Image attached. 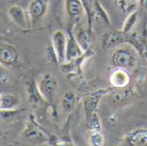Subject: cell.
Wrapping results in <instances>:
<instances>
[{
	"instance_id": "cell-1",
	"label": "cell",
	"mask_w": 147,
	"mask_h": 146,
	"mask_svg": "<svg viewBox=\"0 0 147 146\" xmlns=\"http://www.w3.org/2000/svg\"><path fill=\"white\" fill-rule=\"evenodd\" d=\"M136 61L135 55L133 51L127 47H120L111 56L113 65L119 68L132 67Z\"/></svg>"
},
{
	"instance_id": "cell-2",
	"label": "cell",
	"mask_w": 147,
	"mask_h": 146,
	"mask_svg": "<svg viewBox=\"0 0 147 146\" xmlns=\"http://www.w3.org/2000/svg\"><path fill=\"white\" fill-rule=\"evenodd\" d=\"M67 40L65 33L61 30L55 31L52 35V46L55 52L57 60L60 63L65 61Z\"/></svg>"
},
{
	"instance_id": "cell-3",
	"label": "cell",
	"mask_w": 147,
	"mask_h": 146,
	"mask_svg": "<svg viewBox=\"0 0 147 146\" xmlns=\"http://www.w3.org/2000/svg\"><path fill=\"white\" fill-rule=\"evenodd\" d=\"M57 86V80L52 75L45 74L39 83L40 94L46 101L51 102L55 96Z\"/></svg>"
},
{
	"instance_id": "cell-4",
	"label": "cell",
	"mask_w": 147,
	"mask_h": 146,
	"mask_svg": "<svg viewBox=\"0 0 147 146\" xmlns=\"http://www.w3.org/2000/svg\"><path fill=\"white\" fill-rule=\"evenodd\" d=\"M19 52L17 49L10 44L0 43V64L5 66H11L17 63Z\"/></svg>"
},
{
	"instance_id": "cell-5",
	"label": "cell",
	"mask_w": 147,
	"mask_h": 146,
	"mask_svg": "<svg viewBox=\"0 0 147 146\" xmlns=\"http://www.w3.org/2000/svg\"><path fill=\"white\" fill-rule=\"evenodd\" d=\"M132 35L128 34V33L125 32H109L108 34H105L102 37V45L105 48H112L116 46L121 45L125 42L131 41Z\"/></svg>"
},
{
	"instance_id": "cell-6",
	"label": "cell",
	"mask_w": 147,
	"mask_h": 146,
	"mask_svg": "<svg viewBox=\"0 0 147 146\" xmlns=\"http://www.w3.org/2000/svg\"><path fill=\"white\" fill-rule=\"evenodd\" d=\"M134 96V93L131 89L123 87V88H115L109 96V101L114 105H124L131 101Z\"/></svg>"
},
{
	"instance_id": "cell-7",
	"label": "cell",
	"mask_w": 147,
	"mask_h": 146,
	"mask_svg": "<svg viewBox=\"0 0 147 146\" xmlns=\"http://www.w3.org/2000/svg\"><path fill=\"white\" fill-rule=\"evenodd\" d=\"M47 9V0H33L28 7V14L33 22L40 20Z\"/></svg>"
},
{
	"instance_id": "cell-8",
	"label": "cell",
	"mask_w": 147,
	"mask_h": 146,
	"mask_svg": "<svg viewBox=\"0 0 147 146\" xmlns=\"http://www.w3.org/2000/svg\"><path fill=\"white\" fill-rule=\"evenodd\" d=\"M111 84L115 88H123L127 87L130 82V77L126 71L122 68L115 70L110 77Z\"/></svg>"
},
{
	"instance_id": "cell-9",
	"label": "cell",
	"mask_w": 147,
	"mask_h": 146,
	"mask_svg": "<svg viewBox=\"0 0 147 146\" xmlns=\"http://www.w3.org/2000/svg\"><path fill=\"white\" fill-rule=\"evenodd\" d=\"M83 52L82 48L80 47L77 39L70 34L69 39L67 40V46H66V52H65V60L71 61L73 59L80 56Z\"/></svg>"
},
{
	"instance_id": "cell-10",
	"label": "cell",
	"mask_w": 147,
	"mask_h": 146,
	"mask_svg": "<svg viewBox=\"0 0 147 146\" xmlns=\"http://www.w3.org/2000/svg\"><path fill=\"white\" fill-rule=\"evenodd\" d=\"M9 15L14 22H16L20 28H26L28 27L27 17L24 10L19 6H12L9 9Z\"/></svg>"
},
{
	"instance_id": "cell-11",
	"label": "cell",
	"mask_w": 147,
	"mask_h": 146,
	"mask_svg": "<svg viewBox=\"0 0 147 146\" xmlns=\"http://www.w3.org/2000/svg\"><path fill=\"white\" fill-rule=\"evenodd\" d=\"M127 141L129 145L135 146H146L147 145V130L145 129H137L132 132Z\"/></svg>"
},
{
	"instance_id": "cell-12",
	"label": "cell",
	"mask_w": 147,
	"mask_h": 146,
	"mask_svg": "<svg viewBox=\"0 0 147 146\" xmlns=\"http://www.w3.org/2000/svg\"><path fill=\"white\" fill-rule=\"evenodd\" d=\"M21 102L20 97L14 94L0 95V110L1 109H15Z\"/></svg>"
},
{
	"instance_id": "cell-13",
	"label": "cell",
	"mask_w": 147,
	"mask_h": 146,
	"mask_svg": "<svg viewBox=\"0 0 147 146\" xmlns=\"http://www.w3.org/2000/svg\"><path fill=\"white\" fill-rule=\"evenodd\" d=\"M99 101H100V96L98 95H90L84 100V112H85L87 120L95 113L98 106Z\"/></svg>"
},
{
	"instance_id": "cell-14",
	"label": "cell",
	"mask_w": 147,
	"mask_h": 146,
	"mask_svg": "<svg viewBox=\"0 0 147 146\" xmlns=\"http://www.w3.org/2000/svg\"><path fill=\"white\" fill-rule=\"evenodd\" d=\"M65 7L67 14L71 18L80 16L84 11V6L81 0H66Z\"/></svg>"
},
{
	"instance_id": "cell-15",
	"label": "cell",
	"mask_w": 147,
	"mask_h": 146,
	"mask_svg": "<svg viewBox=\"0 0 147 146\" xmlns=\"http://www.w3.org/2000/svg\"><path fill=\"white\" fill-rule=\"evenodd\" d=\"M26 138L33 143H42L46 140L43 133L34 126H28L25 131Z\"/></svg>"
},
{
	"instance_id": "cell-16",
	"label": "cell",
	"mask_w": 147,
	"mask_h": 146,
	"mask_svg": "<svg viewBox=\"0 0 147 146\" xmlns=\"http://www.w3.org/2000/svg\"><path fill=\"white\" fill-rule=\"evenodd\" d=\"M76 104V96L73 91L68 90L64 94L62 98V108L65 112H71Z\"/></svg>"
},
{
	"instance_id": "cell-17",
	"label": "cell",
	"mask_w": 147,
	"mask_h": 146,
	"mask_svg": "<svg viewBox=\"0 0 147 146\" xmlns=\"http://www.w3.org/2000/svg\"><path fill=\"white\" fill-rule=\"evenodd\" d=\"M89 143L90 145L101 146L103 145L104 140L103 136L101 133L100 130L97 129H91L89 133Z\"/></svg>"
},
{
	"instance_id": "cell-18",
	"label": "cell",
	"mask_w": 147,
	"mask_h": 146,
	"mask_svg": "<svg viewBox=\"0 0 147 146\" xmlns=\"http://www.w3.org/2000/svg\"><path fill=\"white\" fill-rule=\"evenodd\" d=\"M77 41L78 42L80 47L82 48V50L86 51L89 46H90V36H89V33L86 32L85 30H80L78 36H77Z\"/></svg>"
},
{
	"instance_id": "cell-19",
	"label": "cell",
	"mask_w": 147,
	"mask_h": 146,
	"mask_svg": "<svg viewBox=\"0 0 147 146\" xmlns=\"http://www.w3.org/2000/svg\"><path fill=\"white\" fill-rule=\"evenodd\" d=\"M82 4L84 6V9H85L87 13V16L89 18V25H90V26L92 18L94 16V7L95 4L93 3V0H81Z\"/></svg>"
},
{
	"instance_id": "cell-20",
	"label": "cell",
	"mask_w": 147,
	"mask_h": 146,
	"mask_svg": "<svg viewBox=\"0 0 147 146\" xmlns=\"http://www.w3.org/2000/svg\"><path fill=\"white\" fill-rule=\"evenodd\" d=\"M137 18H138V13L136 11L133 12L129 16L128 18L127 19L126 22H125V25H124V28H123V32L125 33H128L132 28L134 27V25L135 24V22H137Z\"/></svg>"
},
{
	"instance_id": "cell-21",
	"label": "cell",
	"mask_w": 147,
	"mask_h": 146,
	"mask_svg": "<svg viewBox=\"0 0 147 146\" xmlns=\"http://www.w3.org/2000/svg\"><path fill=\"white\" fill-rule=\"evenodd\" d=\"M94 15L99 17L101 20H102L104 22H108L109 23V18L107 17L106 13L104 12V10L102 9V7L100 6V4L98 3V2L95 3V7H94Z\"/></svg>"
},
{
	"instance_id": "cell-22",
	"label": "cell",
	"mask_w": 147,
	"mask_h": 146,
	"mask_svg": "<svg viewBox=\"0 0 147 146\" xmlns=\"http://www.w3.org/2000/svg\"><path fill=\"white\" fill-rule=\"evenodd\" d=\"M18 112L16 109H1L0 110V123L14 117Z\"/></svg>"
},
{
	"instance_id": "cell-23",
	"label": "cell",
	"mask_w": 147,
	"mask_h": 146,
	"mask_svg": "<svg viewBox=\"0 0 147 146\" xmlns=\"http://www.w3.org/2000/svg\"><path fill=\"white\" fill-rule=\"evenodd\" d=\"M89 122V124L90 125L91 128L92 129H97V130H100V121H99V119L96 115V114H93L92 116L87 120Z\"/></svg>"
},
{
	"instance_id": "cell-24",
	"label": "cell",
	"mask_w": 147,
	"mask_h": 146,
	"mask_svg": "<svg viewBox=\"0 0 147 146\" xmlns=\"http://www.w3.org/2000/svg\"><path fill=\"white\" fill-rule=\"evenodd\" d=\"M121 2V6L123 8L125 6H131V3H135V2L137 0H119Z\"/></svg>"
},
{
	"instance_id": "cell-25",
	"label": "cell",
	"mask_w": 147,
	"mask_h": 146,
	"mask_svg": "<svg viewBox=\"0 0 147 146\" xmlns=\"http://www.w3.org/2000/svg\"><path fill=\"white\" fill-rule=\"evenodd\" d=\"M140 52L141 56L143 57V59H145V61L146 62V64H147V45L146 44H145V46L141 48V50L140 51Z\"/></svg>"
},
{
	"instance_id": "cell-26",
	"label": "cell",
	"mask_w": 147,
	"mask_h": 146,
	"mask_svg": "<svg viewBox=\"0 0 147 146\" xmlns=\"http://www.w3.org/2000/svg\"><path fill=\"white\" fill-rule=\"evenodd\" d=\"M140 5L147 10V0H140Z\"/></svg>"
},
{
	"instance_id": "cell-27",
	"label": "cell",
	"mask_w": 147,
	"mask_h": 146,
	"mask_svg": "<svg viewBox=\"0 0 147 146\" xmlns=\"http://www.w3.org/2000/svg\"><path fill=\"white\" fill-rule=\"evenodd\" d=\"M2 70H3V68H2V66H1V65H0V71H2Z\"/></svg>"
}]
</instances>
